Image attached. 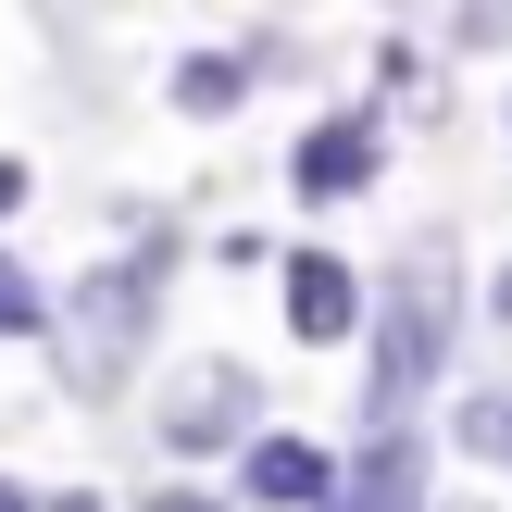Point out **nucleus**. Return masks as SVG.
Here are the masks:
<instances>
[{
  "label": "nucleus",
  "mask_w": 512,
  "mask_h": 512,
  "mask_svg": "<svg viewBox=\"0 0 512 512\" xmlns=\"http://www.w3.org/2000/svg\"><path fill=\"white\" fill-rule=\"evenodd\" d=\"M450 338H463V275H450V250H413V263L388 275V300H375V375H363V413H413L425 388L450 375Z\"/></svg>",
  "instance_id": "1"
},
{
  "label": "nucleus",
  "mask_w": 512,
  "mask_h": 512,
  "mask_svg": "<svg viewBox=\"0 0 512 512\" xmlns=\"http://www.w3.org/2000/svg\"><path fill=\"white\" fill-rule=\"evenodd\" d=\"M150 313H163V263H113V275H88L75 288V388H113L125 363H138V338H150Z\"/></svg>",
  "instance_id": "2"
},
{
  "label": "nucleus",
  "mask_w": 512,
  "mask_h": 512,
  "mask_svg": "<svg viewBox=\"0 0 512 512\" xmlns=\"http://www.w3.org/2000/svg\"><path fill=\"white\" fill-rule=\"evenodd\" d=\"M275 300H288V338H300V350H338V338H363V275H350L338 250H288Z\"/></svg>",
  "instance_id": "3"
},
{
  "label": "nucleus",
  "mask_w": 512,
  "mask_h": 512,
  "mask_svg": "<svg viewBox=\"0 0 512 512\" xmlns=\"http://www.w3.org/2000/svg\"><path fill=\"white\" fill-rule=\"evenodd\" d=\"M338 475L350 463H325L313 438H250L238 450V500L250 512H338Z\"/></svg>",
  "instance_id": "4"
},
{
  "label": "nucleus",
  "mask_w": 512,
  "mask_h": 512,
  "mask_svg": "<svg viewBox=\"0 0 512 512\" xmlns=\"http://www.w3.org/2000/svg\"><path fill=\"white\" fill-rule=\"evenodd\" d=\"M338 512H425V438H413V413H388L363 450H350Z\"/></svg>",
  "instance_id": "5"
},
{
  "label": "nucleus",
  "mask_w": 512,
  "mask_h": 512,
  "mask_svg": "<svg viewBox=\"0 0 512 512\" xmlns=\"http://www.w3.org/2000/svg\"><path fill=\"white\" fill-rule=\"evenodd\" d=\"M375 163H388V138H375V113H338V125H313L300 138V200H363L375 188Z\"/></svg>",
  "instance_id": "6"
},
{
  "label": "nucleus",
  "mask_w": 512,
  "mask_h": 512,
  "mask_svg": "<svg viewBox=\"0 0 512 512\" xmlns=\"http://www.w3.org/2000/svg\"><path fill=\"white\" fill-rule=\"evenodd\" d=\"M238 425H250V375H225V363H200V388L163 400V438L175 450H213V438H238Z\"/></svg>",
  "instance_id": "7"
},
{
  "label": "nucleus",
  "mask_w": 512,
  "mask_h": 512,
  "mask_svg": "<svg viewBox=\"0 0 512 512\" xmlns=\"http://www.w3.org/2000/svg\"><path fill=\"white\" fill-rule=\"evenodd\" d=\"M238 100H250L238 50H188V63H175V113H238Z\"/></svg>",
  "instance_id": "8"
},
{
  "label": "nucleus",
  "mask_w": 512,
  "mask_h": 512,
  "mask_svg": "<svg viewBox=\"0 0 512 512\" xmlns=\"http://www.w3.org/2000/svg\"><path fill=\"white\" fill-rule=\"evenodd\" d=\"M50 325V300H38V275L13 263V250H0V338H38Z\"/></svg>",
  "instance_id": "9"
},
{
  "label": "nucleus",
  "mask_w": 512,
  "mask_h": 512,
  "mask_svg": "<svg viewBox=\"0 0 512 512\" xmlns=\"http://www.w3.org/2000/svg\"><path fill=\"white\" fill-rule=\"evenodd\" d=\"M463 450L475 463H512V400H488V388L463 400Z\"/></svg>",
  "instance_id": "10"
},
{
  "label": "nucleus",
  "mask_w": 512,
  "mask_h": 512,
  "mask_svg": "<svg viewBox=\"0 0 512 512\" xmlns=\"http://www.w3.org/2000/svg\"><path fill=\"white\" fill-rule=\"evenodd\" d=\"M13 200H25V163H0V213H13Z\"/></svg>",
  "instance_id": "11"
},
{
  "label": "nucleus",
  "mask_w": 512,
  "mask_h": 512,
  "mask_svg": "<svg viewBox=\"0 0 512 512\" xmlns=\"http://www.w3.org/2000/svg\"><path fill=\"white\" fill-rule=\"evenodd\" d=\"M0 512H38V500H25V488H13V475H0Z\"/></svg>",
  "instance_id": "12"
},
{
  "label": "nucleus",
  "mask_w": 512,
  "mask_h": 512,
  "mask_svg": "<svg viewBox=\"0 0 512 512\" xmlns=\"http://www.w3.org/2000/svg\"><path fill=\"white\" fill-rule=\"evenodd\" d=\"M500 325H512V275H500Z\"/></svg>",
  "instance_id": "13"
},
{
  "label": "nucleus",
  "mask_w": 512,
  "mask_h": 512,
  "mask_svg": "<svg viewBox=\"0 0 512 512\" xmlns=\"http://www.w3.org/2000/svg\"><path fill=\"white\" fill-rule=\"evenodd\" d=\"M163 512H213V500H163Z\"/></svg>",
  "instance_id": "14"
}]
</instances>
